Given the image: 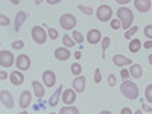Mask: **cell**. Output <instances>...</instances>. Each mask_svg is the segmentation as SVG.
Masks as SVG:
<instances>
[{
    "mask_svg": "<svg viewBox=\"0 0 152 114\" xmlns=\"http://www.w3.org/2000/svg\"><path fill=\"white\" fill-rule=\"evenodd\" d=\"M96 17L99 21H110L113 18V9L110 5H100L96 11Z\"/></svg>",
    "mask_w": 152,
    "mask_h": 114,
    "instance_id": "obj_3",
    "label": "cell"
},
{
    "mask_svg": "<svg viewBox=\"0 0 152 114\" xmlns=\"http://www.w3.org/2000/svg\"><path fill=\"white\" fill-rule=\"evenodd\" d=\"M120 91L129 100H135L138 97V87L132 81H123V84L120 85Z\"/></svg>",
    "mask_w": 152,
    "mask_h": 114,
    "instance_id": "obj_2",
    "label": "cell"
},
{
    "mask_svg": "<svg viewBox=\"0 0 152 114\" xmlns=\"http://www.w3.org/2000/svg\"><path fill=\"white\" fill-rule=\"evenodd\" d=\"M9 81H11L12 85H21V84L24 82V76L21 75V72L15 70V72H12V73L9 75Z\"/></svg>",
    "mask_w": 152,
    "mask_h": 114,
    "instance_id": "obj_17",
    "label": "cell"
},
{
    "mask_svg": "<svg viewBox=\"0 0 152 114\" xmlns=\"http://www.w3.org/2000/svg\"><path fill=\"white\" fill-rule=\"evenodd\" d=\"M137 32H138V28H137V26H132L131 29H128V31L125 32V38H126V40H131V38H132Z\"/></svg>",
    "mask_w": 152,
    "mask_h": 114,
    "instance_id": "obj_27",
    "label": "cell"
},
{
    "mask_svg": "<svg viewBox=\"0 0 152 114\" xmlns=\"http://www.w3.org/2000/svg\"><path fill=\"white\" fill-rule=\"evenodd\" d=\"M142 41L140 40H137V38H134V40H131L129 41V44H128V49H129V52L131 53H137V52H140V49H142Z\"/></svg>",
    "mask_w": 152,
    "mask_h": 114,
    "instance_id": "obj_21",
    "label": "cell"
},
{
    "mask_svg": "<svg viewBox=\"0 0 152 114\" xmlns=\"http://www.w3.org/2000/svg\"><path fill=\"white\" fill-rule=\"evenodd\" d=\"M53 55H55V58L59 59V61H67V59L70 58V52H69L67 47H58V49H55Z\"/></svg>",
    "mask_w": 152,
    "mask_h": 114,
    "instance_id": "obj_16",
    "label": "cell"
},
{
    "mask_svg": "<svg viewBox=\"0 0 152 114\" xmlns=\"http://www.w3.org/2000/svg\"><path fill=\"white\" fill-rule=\"evenodd\" d=\"M143 47H145V49H152V40H149V41H146V43L143 44Z\"/></svg>",
    "mask_w": 152,
    "mask_h": 114,
    "instance_id": "obj_42",
    "label": "cell"
},
{
    "mask_svg": "<svg viewBox=\"0 0 152 114\" xmlns=\"http://www.w3.org/2000/svg\"><path fill=\"white\" fill-rule=\"evenodd\" d=\"M31 102H32V94H31V91L24 90V91L21 93V96H20V100H18L20 108H21V110H26V108L31 105Z\"/></svg>",
    "mask_w": 152,
    "mask_h": 114,
    "instance_id": "obj_11",
    "label": "cell"
},
{
    "mask_svg": "<svg viewBox=\"0 0 152 114\" xmlns=\"http://www.w3.org/2000/svg\"><path fill=\"white\" fill-rule=\"evenodd\" d=\"M113 62H114V66H117V67H125V66H132L134 64L129 58H126L123 55H113Z\"/></svg>",
    "mask_w": 152,
    "mask_h": 114,
    "instance_id": "obj_12",
    "label": "cell"
},
{
    "mask_svg": "<svg viewBox=\"0 0 152 114\" xmlns=\"http://www.w3.org/2000/svg\"><path fill=\"white\" fill-rule=\"evenodd\" d=\"M62 91H64V87L59 85L58 90H55V93L52 94V97H50V100H49V105H50V107H55V105L59 102V97L62 96Z\"/></svg>",
    "mask_w": 152,
    "mask_h": 114,
    "instance_id": "obj_18",
    "label": "cell"
},
{
    "mask_svg": "<svg viewBox=\"0 0 152 114\" xmlns=\"http://www.w3.org/2000/svg\"><path fill=\"white\" fill-rule=\"evenodd\" d=\"M99 114H113V113H111V111H107V110H105V111H100Z\"/></svg>",
    "mask_w": 152,
    "mask_h": 114,
    "instance_id": "obj_46",
    "label": "cell"
},
{
    "mask_svg": "<svg viewBox=\"0 0 152 114\" xmlns=\"http://www.w3.org/2000/svg\"><path fill=\"white\" fill-rule=\"evenodd\" d=\"M129 73L134 79H140L142 76H143V67L140 64H132L131 69H129Z\"/></svg>",
    "mask_w": 152,
    "mask_h": 114,
    "instance_id": "obj_20",
    "label": "cell"
},
{
    "mask_svg": "<svg viewBox=\"0 0 152 114\" xmlns=\"http://www.w3.org/2000/svg\"><path fill=\"white\" fill-rule=\"evenodd\" d=\"M47 32H49V37L52 38V40H56L58 38V31L53 29V28H47Z\"/></svg>",
    "mask_w": 152,
    "mask_h": 114,
    "instance_id": "obj_33",
    "label": "cell"
},
{
    "mask_svg": "<svg viewBox=\"0 0 152 114\" xmlns=\"http://www.w3.org/2000/svg\"><path fill=\"white\" fill-rule=\"evenodd\" d=\"M142 110H143V111H148V113H152V108H151L149 105H146L145 102L142 104Z\"/></svg>",
    "mask_w": 152,
    "mask_h": 114,
    "instance_id": "obj_40",
    "label": "cell"
},
{
    "mask_svg": "<svg viewBox=\"0 0 152 114\" xmlns=\"http://www.w3.org/2000/svg\"><path fill=\"white\" fill-rule=\"evenodd\" d=\"M120 28H122L120 20H119V18H113V20H111V29H113V31H119Z\"/></svg>",
    "mask_w": 152,
    "mask_h": 114,
    "instance_id": "obj_30",
    "label": "cell"
},
{
    "mask_svg": "<svg viewBox=\"0 0 152 114\" xmlns=\"http://www.w3.org/2000/svg\"><path fill=\"white\" fill-rule=\"evenodd\" d=\"M85 78H84V76L81 75V76H76V78L73 79V90L76 91V93H82L84 90H85Z\"/></svg>",
    "mask_w": 152,
    "mask_h": 114,
    "instance_id": "obj_14",
    "label": "cell"
},
{
    "mask_svg": "<svg viewBox=\"0 0 152 114\" xmlns=\"http://www.w3.org/2000/svg\"><path fill=\"white\" fill-rule=\"evenodd\" d=\"M117 18L120 20V23H122V28L123 29H131L132 28V23H134V14H132V11L129 9V8H125V6H122V8H119L117 9Z\"/></svg>",
    "mask_w": 152,
    "mask_h": 114,
    "instance_id": "obj_1",
    "label": "cell"
},
{
    "mask_svg": "<svg viewBox=\"0 0 152 114\" xmlns=\"http://www.w3.org/2000/svg\"><path fill=\"white\" fill-rule=\"evenodd\" d=\"M120 114H134V113L131 111V108H129V107H125V108H122Z\"/></svg>",
    "mask_w": 152,
    "mask_h": 114,
    "instance_id": "obj_39",
    "label": "cell"
},
{
    "mask_svg": "<svg viewBox=\"0 0 152 114\" xmlns=\"http://www.w3.org/2000/svg\"><path fill=\"white\" fill-rule=\"evenodd\" d=\"M18 114H29V113H28L26 110H23V111H21V113H18Z\"/></svg>",
    "mask_w": 152,
    "mask_h": 114,
    "instance_id": "obj_48",
    "label": "cell"
},
{
    "mask_svg": "<svg viewBox=\"0 0 152 114\" xmlns=\"http://www.w3.org/2000/svg\"><path fill=\"white\" fill-rule=\"evenodd\" d=\"M26 12L24 11H20L18 14H17V17H15V31L18 32L20 29H21V26H23V23L26 21Z\"/></svg>",
    "mask_w": 152,
    "mask_h": 114,
    "instance_id": "obj_22",
    "label": "cell"
},
{
    "mask_svg": "<svg viewBox=\"0 0 152 114\" xmlns=\"http://www.w3.org/2000/svg\"><path fill=\"white\" fill-rule=\"evenodd\" d=\"M148 61H149V62H151V66H152V53H151V55H149V56H148Z\"/></svg>",
    "mask_w": 152,
    "mask_h": 114,
    "instance_id": "obj_47",
    "label": "cell"
},
{
    "mask_svg": "<svg viewBox=\"0 0 152 114\" xmlns=\"http://www.w3.org/2000/svg\"><path fill=\"white\" fill-rule=\"evenodd\" d=\"M78 9L81 12H84L85 15H93V8L90 6H85V5H78Z\"/></svg>",
    "mask_w": 152,
    "mask_h": 114,
    "instance_id": "obj_28",
    "label": "cell"
},
{
    "mask_svg": "<svg viewBox=\"0 0 152 114\" xmlns=\"http://www.w3.org/2000/svg\"><path fill=\"white\" fill-rule=\"evenodd\" d=\"M93 81H94L96 84H100V81H102V76H100V70H99V69L94 70V78H93Z\"/></svg>",
    "mask_w": 152,
    "mask_h": 114,
    "instance_id": "obj_36",
    "label": "cell"
},
{
    "mask_svg": "<svg viewBox=\"0 0 152 114\" xmlns=\"http://www.w3.org/2000/svg\"><path fill=\"white\" fill-rule=\"evenodd\" d=\"M0 102H2V105L6 107V108H12V107H14V99H12V96H11V93L8 90H2V91H0Z\"/></svg>",
    "mask_w": 152,
    "mask_h": 114,
    "instance_id": "obj_9",
    "label": "cell"
},
{
    "mask_svg": "<svg viewBox=\"0 0 152 114\" xmlns=\"http://www.w3.org/2000/svg\"><path fill=\"white\" fill-rule=\"evenodd\" d=\"M116 3H119V5H128V0H117Z\"/></svg>",
    "mask_w": 152,
    "mask_h": 114,
    "instance_id": "obj_44",
    "label": "cell"
},
{
    "mask_svg": "<svg viewBox=\"0 0 152 114\" xmlns=\"http://www.w3.org/2000/svg\"><path fill=\"white\" fill-rule=\"evenodd\" d=\"M61 2V0H47V3H50V5H58Z\"/></svg>",
    "mask_w": 152,
    "mask_h": 114,
    "instance_id": "obj_43",
    "label": "cell"
},
{
    "mask_svg": "<svg viewBox=\"0 0 152 114\" xmlns=\"http://www.w3.org/2000/svg\"><path fill=\"white\" fill-rule=\"evenodd\" d=\"M32 88H34V94H35L37 97H40V99H41V97L44 96V93H46L43 84L38 82V81H32Z\"/></svg>",
    "mask_w": 152,
    "mask_h": 114,
    "instance_id": "obj_19",
    "label": "cell"
},
{
    "mask_svg": "<svg viewBox=\"0 0 152 114\" xmlns=\"http://www.w3.org/2000/svg\"><path fill=\"white\" fill-rule=\"evenodd\" d=\"M11 21H9V18L5 15V14H0V24H2V26L5 28V26H8Z\"/></svg>",
    "mask_w": 152,
    "mask_h": 114,
    "instance_id": "obj_34",
    "label": "cell"
},
{
    "mask_svg": "<svg viewBox=\"0 0 152 114\" xmlns=\"http://www.w3.org/2000/svg\"><path fill=\"white\" fill-rule=\"evenodd\" d=\"M110 43H111V38L110 37H104V40H102V58H105V52H107Z\"/></svg>",
    "mask_w": 152,
    "mask_h": 114,
    "instance_id": "obj_26",
    "label": "cell"
},
{
    "mask_svg": "<svg viewBox=\"0 0 152 114\" xmlns=\"http://www.w3.org/2000/svg\"><path fill=\"white\" fill-rule=\"evenodd\" d=\"M81 56H82L81 52H76V53H75V58H76V59H81Z\"/></svg>",
    "mask_w": 152,
    "mask_h": 114,
    "instance_id": "obj_45",
    "label": "cell"
},
{
    "mask_svg": "<svg viewBox=\"0 0 152 114\" xmlns=\"http://www.w3.org/2000/svg\"><path fill=\"white\" fill-rule=\"evenodd\" d=\"M31 34H32V38H34V41L37 44H44L46 40H47V34L41 26H34Z\"/></svg>",
    "mask_w": 152,
    "mask_h": 114,
    "instance_id": "obj_5",
    "label": "cell"
},
{
    "mask_svg": "<svg viewBox=\"0 0 152 114\" xmlns=\"http://www.w3.org/2000/svg\"><path fill=\"white\" fill-rule=\"evenodd\" d=\"M145 35H146V38L152 40V24H148V26H145Z\"/></svg>",
    "mask_w": 152,
    "mask_h": 114,
    "instance_id": "obj_35",
    "label": "cell"
},
{
    "mask_svg": "<svg viewBox=\"0 0 152 114\" xmlns=\"http://www.w3.org/2000/svg\"><path fill=\"white\" fill-rule=\"evenodd\" d=\"M70 70H72V73H73L75 76H81V73H82V66L78 64V62H75V64H72Z\"/></svg>",
    "mask_w": 152,
    "mask_h": 114,
    "instance_id": "obj_25",
    "label": "cell"
},
{
    "mask_svg": "<svg viewBox=\"0 0 152 114\" xmlns=\"http://www.w3.org/2000/svg\"><path fill=\"white\" fill-rule=\"evenodd\" d=\"M43 82H44V85L46 87H55V84H56V75H55V72H52V70H44L43 72Z\"/></svg>",
    "mask_w": 152,
    "mask_h": 114,
    "instance_id": "obj_8",
    "label": "cell"
},
{
    "mask_svg": "<svg viewBox=\"0 0 152 114\" xmlns=\"http://www.w3.org/2000/svg\"><path fill=\"white\" fill-rule=\"evenodd\" d=\"M15 64H17L18 70H21V72L29 70V69H31V58H29L26 53H21V55H18V56H17Z\"/></svg>",
    "mask_w": 152,
    "mask_h": 114,
    "instance_id": "obj_7",
    "label": "cell"
},
{
    "mask_svg": "<svg viewBox=\"0 0 152 114\" xmlns=\"http://www.w3.org/2000/svg\"><path fill=\"white\" fill-rule=\"evenodd\" d=\"M8 78V75H6V72L5 70H2V72H0V79H2V81H5Z\"/></svg>",
    "mask_w": 152,
    "mask_h": 114,
    "instance_id": "obj_41",
    "label": "cell"
},
{
    "mask_svg": "<svg viewBox=\"0 0 152 114\" xmlns=\"http://www.w3.org/2000/svg\"><path fill=\"white\" fill-rule=\"evenodd\" d=\"M87 41L90 44H97L99 41H102V34L99 29H90L87 34Z\"/></svg>",
    "mask_w": 152,
    "mask_h": 114,
    "instance_id": "obj_10",
    "label": "cell"
},
{
    "mask_svg": "<svg viewBox=\"0 0 152 114\" xmlns=\"http://www.w3.org/2000/svg\"><path fill=\"white\" fill-rule=\"evenodd\" d=\"M59 114H79V110L73 105H66L59 110Z\"/></svg>",
    "mask_w": 152,
    "mask_h": 114,
    "instance_id": "obj_23",
    "label": "cell"
},
{
    "mask_svg": "<svg viewBox=\"0 0 152 114\" xmlns=\"http://www.w3.org/2000/svg\"><path fill=\"white\" fill-rule=\"evenodd\" d=\"M59 26L66 31H70V29H75L76 26V17L73 14H64L59 17Z\"/></svg>",
    "mask_w": 152,
    "mask_h": 114,
    "instance_id": "obj_4",
    "label": "cell"
},
{
    "mask_svg": "<svg viewBox=\"0 0 152 114\" xmlns=\"http://www.w3.org/2000/svg\"><path fill=\"white\" fill-rule=\"evenodd\" d=\"M73 40H75L76 43H79V44H81V43L84 41V35H82L79 31H73Z\"/></svg>",
    "mask_w": 152,
    "mask_h": 114,
    "instance_id": "obj_31",
    "label": "cell"
},
{
    "mask_svg": "<svg viewBox=\"0 0 152 114\" xmlns=\"http://www.w3.org/2000/svg\"><path fill=\"white\" fill-rule=\"evenodd\" d=\"M108 85H110V87L116 85V76H114V75H110V76H108Z\"/></svg>",
    "mask_w": 152,
    "mask_h": 114,
    "instance_id": "obj_38",
    "label": "cell"
},
{
    "mask_svg": "<svg viewBox=\"0 0 152 114\" xmlns=\"http://www.w3.org/2000/svg\"><path fill=\"white\" fill-rule=\"evenodd\" d=\"M134 114H143V113H142V110H137V111H135Z\"/></svg>",
    "mask_w": 152,
    "mask_h": 114,
    "instance_id": "obj_49",
    "label": "cell"
},
{
    "mask_svg": "<svg viewBox=\"0 0 152 114\" xmlns=\"http://www.w3.org/2000/svg\"><path fill=\"white\" fill-rule=\"evenodd\" d=\"M62 102H64L66 105H72L75 100H76V91L75 90H70V88H64V91H62Z\"/></svg>",
    "mask_w": 152,
    "mask_h": 114,
    "instance_id": "obj_13",
    "label": "cell"
},
{
    "mask_svg": "<svg viewBox=\"0 0 152 114\" xmlns=\"http://www.w3.org/2000/svg\"><path fill=\"white\" fill-rule=\"evenodd\" d=\"M50 114H55V113H50Z\"/></svg>",
    "mask_w": 152,
    "mask_h": 114,
    "instance_id": "obj_50",
    "label": "cell"
},
{
    "mask_svg": "<svg viewBox=\"0 0 152 114\" xmlns=\"http://www.w3.org/2000/svg\"><path fill=\"white\" fill-rule=\"evenodd\" d=\"M145 99L148 100V102L152 104V84H149L146 87V90H145Z\"/></svg>",
    "mask_w": 152,
    "mask_h": 114,
    "instance_id": "obj_29",
    "label": "cell"
},
{
    "mask_svg": "<svg viewBox=\"0 0 152 114\" xmlns=\"http://www.w3.org/2000/svg\"><path fill=\"white\" fill-rule=\"evenodd\" d=\"M131 76V73L126 70V69H122V72H120V78L123 79V81H128V78Z\"/></svg>",
    "mask_w": 152,
    "mask_h": 114,
    "instance_id": "obj_37",
    "label": "cell"
},
{
    "mask_svg": "<svg viewBox=\"0 0 152 114\" xmlns=\"http://www.w3.org/2000/svg\"><path fill=\"white\" fill-rule=\"evenodd\" d=\"M134 6L138 12H148L152 6L151 0H134Z\"/></svg>",
    "mask_w": 152,
    "mask_h": 114,
    "instance_id": "obj_15",
    "label": "cell"
},
{
    "mask_svg": "<svg viewBox=\"0 0 152 114\" xmlns=\"http://www.w3.org/2000/svg\"><path fill=\"white\" fill-rule=\"evenodd\" d=\"M24 47V41L21 40H17V41H12V49H15V50H20Z\"/></svg>",
    "mask_w": 152,
    "mask_h": 114,
    "instance_id": "obj_32",
    "label": "cell"
},
{
    "mask_svg": "<svg viewBox=\"0 0 152 114\" xmlns=\"http://www.w3.org/2000/svg\"><path fill=\"white\" fill-rule=\"evenodd\" d=\"M62 44H64V47H73V46H76V41L73 40V38H70L69 35H64L62 37Z\"/></svg>",
    "mask_w": 152,
    "mask_h": 114,
    "instance_id": "obj_24",
    "label": "cell"
},
{
    "mask_svg": "<svg viewBox=\"0 0 152 114\" xmlns=\"http://www.w3.org/2000/svg\"><path fill=\"white\" fill-rule=\"evenodd\" d=\"M14 55H12L9 50H0V66L2 69H6V67H11L14 64Z\"/></svg>",
    "mask_w": 152,
    "mask_h": 114,
    "instance_id": "obj_6",
    "label": "cell"
}]
</instances>
